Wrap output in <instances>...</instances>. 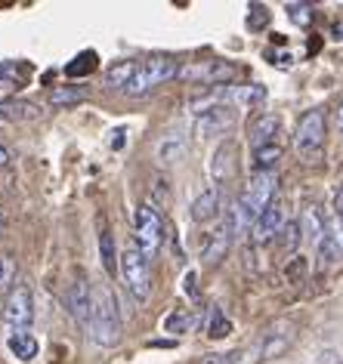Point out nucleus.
<instances>
[{"instance_id": "f8f14e48", "label": "nucleus", "mask_w": 343, "mask_h": 364, "mask_svg": "<svg viewBox=\"0 0 343 364\" xmlns=\"http://www.w3.org/2000/svg\"><path fill=\"white\" fill-rule=\"evenodd\" d=\"M278 130H282V117L273 114V112H266V114H260L254 124L248 127V142H250V149H263V145H273L275 142V136Z\"/></svg>"}, {"instance_id": "473e14b6", "label": "nucleus", "mask_w": 343, "mask_h": 364, "mask_svg": "<svg viewBox=\"0 0 343 364\" xmlns=\"http://www.w3.org/2000/svg\"><path fill=\"white\" fill-rule=\"evenodd\" d=\"M241 352H223V355H207V358L201 361V364H238L241 358H238Z\"/></svg>"}, {"instance_id": "f704fd0d", "label": "nucleus", "mask_w": 343, "mask_h": 364, "mask_svg": "<svg viewBox=\"0 0 343 364\" xmlns=\"http://www.w3.org/2000/svg\"><path fill=\"white\" fill-rule=\"evenodd\" d=\"M334 216H343V186L337 188V195H334Z\"/></svg>"}, {"instance_id": "2f4dec72", "label": "nucleus", "mask_w": 343, "mask_h": 364, "mask_svg": "<svg viewBox=\"0 0 343 364\" xmlns=\"http://www.w3.org/2000/svg\"><path fill=\"white\" fill-rule=\"evenodd\" d=\"M328 238L343 250V216H334V220L328 223Z\"/></svg>"}, {"instance_id": "ea45409f", "label": "nucleus", "mask_w": 343, "mask_h": 364, "mask_svg": "<svg viewBox=\"0 0 343 364\" xmlns=\"http://www.w3.org/2000/svg\"><path fill=\"white\" fill-rule=\"evenodd\" d=\"M6 278V266H4V259H0V281Z\"/></svg>"}, {"instance_id": "7c9ffc66", "label": "nucleus", "mask_w": 343, "mask_h": 364, "mask_svg": "<svg viewBox=\"0 0 343 364\" xmlns=\"http://www.w3.org/2000/svg\"><path fill=\"white\" fill-rule=\"evenodd\" d=\"M248 25H250V31H260V28H266V25H269V10H266L263 4H254V6H250Z\"/></svg>"}, {"instance_id": "9b49d317", "label": "nucleus", "mask_w": 343, "mask_h": 364, "mask_svg": "<svg viewBox=\"0 0 343 364\" xmlns=\"http://www.w3.org/2000/svg\"><path fill=\"white\" fill-rule=\"evenodd\" d=\"M232 235H236V232H232V223L229 220H223L211 235H207V244H204V250H201L204 266H216V262H223V257L232 247Z\"/></svg>"}, {"instance_id": "a878e982", "label": "nucleus", "mask_w": 343, "mask_h": 364, "mask_svg": "<svg viewBox=\"0 0 343 364\" xmlns=\"http://www.w3.org/2000/svg\"><path fill=\"white\" fill-rule=\"evenodd\" d=\"M93 68H96V53L87 50V53H80V56H75V62H68L65 75L68 77H87Z\"/></svg>"}, {"instance_id": "412c9836", "label": "nucleus", "mask_w": 343, "mask_h": 364, "mask_svg": "<svg viewBox=\"0 0 343 364\" xmlns=\"http://www.w3.org/2000/svg\"><path fill=\"white\" fill-rule=\"evenodd\" d=\"M300 229H303V238L319 244L324 238V232H328V223H324V216L319 213V207H306L303 220H300Z\"/></svg>"}, {"instance_id": "4468645a", "label": "nucleus", "mask_w": 343, "mask_h": 364, "mask_svg": "<svg viewBox=\"0 0 343 364\" xmlns=\"http://www.w3.org/2000/svg\"><path fill=\"white\" fill-rule=\"evenodd\" d=\"M232 124H236V108H232V105H220V108H213V112H207V114L198 117V121H195V133L198 136L226 133Z\"/></svg>"}, {"instance_id": "a19ab883", "label": "nucleus", "mask_w": 343, "mask_h": 364, "mask_svg": "<svg viewBox=\"0 0 343 364\" xmlns=\"http://www.w3.org/2000/svg\"><path fill=\"white\" fill-rule=\"evenodd\" d=\"M0 232H4V216H0Z\"/></svg>"}, {"instance_id": "f257e3e1", "label": "nucleus", "mask_w": 343, "mask_h": 364, "mask_svg": "<svg viewBox=\"0 0 343 364\" xmlns=\"http://www.w3.org/2000/svg\"><path fill=\"white\" fill-rule=\"evenodd\" d=\"M96 346L112 349L121 343V312H118V299L108 287H96L93 294V327H90Z\"/></svg>"}, {"instance_id": "2eb2a0df", "label": "nucleus", "mask_w": 343, "mask_h": 364, "mask_svg": "<svg viewBox=\"0 0 343 364\" xmlns=\"http://www.w3.org/2000/svg\"><path fill=\"white\" fill-rule=\"evenodd\" d=\"M223 96H226V105H232V108H254L266 99V87H260V84H229L223 90Z\"/></svg>"}, {"instance_id": "4c0bfd02", "label": "nucleus", "mask_w": 343, "mask_h": 364, "mask_svg": "<svg viewBox=\"0 0 343 364\" xmlns=\"http://www.w3.org/2000/svg\"><path fill=\"white\" fill-rule=\"evenodd\" d=\"M10 149H6V145H0V167H6V164H10Z\"/></svg>"}, {"instance_id": "e433bc0d", "label": "nucleus", "mask_w": 343, "mask_h": 364, "mask_svg": "<svg viewBox=\"0 0 343 364\" xmlns=\"http://www.w3.org/2000/svg\"><path fill=\"white\" fill-rule=\"evenodd\" d=\"M334 127H337V133L343 136V102L337 105V112H334Z\"/></svg>"}, {"instance_id": "9d476101", "label": "nucleus", "mask_w": 343, "mask_h": 364, "mask_svg": "<svg viewBox=\"0 0 343 364\" xmlns=\"http://www.w3.org/2000/svg\"><path fill=\"white\" fill-rule=\"evenodd\" d=\"M236 173H238V145L232 139H226V142H220V149H216L211 158V176L223 186V182L236 179Z\"/></svg>"}, {"instance_id": "bb28decb", "label": "nucleus", "mask_w": 343, "mask_h": 364, "mask_svg": "<svg viewBox=\"0 0 343 364\" xmlns=\"http://www.w3.org/2000/svg\"><path fill=\"white\" fill-rule=\"evenodd\" d=\"M232 333V321L226 318L220 309H211V321H207V336L211 340H223V336Z\"/></svg>"}, {"instance_id": "0eeeda50", "label": "nucleus", "mask_w": 343, "mask_h": 364, "mask_svg": "<svg viewBox=\"0 0 343 364\" xmlns=\"http://www.w3.org/2000/svg\"><path fill=\"white\" fill-rule=\"evenodd\" d=\"M236 77V65L223 59H204V62H192V65H179V80H189V84H226V80Z\"/></svg>"}, {"instance_id": "58836bf2", "label": "nucleus", "mask_w": 343, "mask_h": 364, "mask_svg": "<svg viewBox=\"0 0 343 364\" xmlns=\"http://www.w3.org/2000/svg\"><path fill=\"white\" fill-rule=\"evenodd\" d=\"M334 38L343 41V25H334Z\"/></svg>"}, {"instance_id": "39448f33", "label": "nucleus", "mask_w": 343, "mask_h": 364, "mask_svg": "<svg viewBox=\"0 0 343 364\" xmlns=\"http://www.w3.org/2000/svg\"><path fill=\"white\" fill-rule=\"evenodd\" d=\"M133 235H137L139 250L146 257H155L161 250V244H164V220L152 204H139L133 210Z\"/></svg>"}, {"instance_id": "c756f323", "label": "nucleus", "mask_w": 343, "mask_h": 364, "mask_svg": "<svg viewBox=\"0 0 343 364\" xmlns=\"http://www.w3.org/2000/svg\"><path fill=\"white\" fill-rule=\"evenodd\" d=\"M22 77H25L22 65H16V62H0V84H4V87H10V84L19 87Z\"/></svg>"}, {"instance_id": "a211bd4d", "label": "nucleus", "mask_w": 343, "mask_h": 364, "mask_svg": "<svg viewBox=\"0 0 343 364\" xmlns=\"http://www.w3.org/2000/svg\"><path fill=\"white\" fill-rule=\"evenodd\" d=\"M186 145H189V139H186L183 130H167L164 136H161V142H158V161L161 164L179 161L186 154Z\"/></svg>"}, {"instance_id": "423d86ee", "label": "nucleus", "mask_w": 343, "mask_h": 364, "mask_svg": "<svg viewBox=\"0 0 343 364\" xmlns=\"http://www.w3.org/2000/svg\"><path fill=\"white\" fill-rule=\"evenodd\" d=\"M4 321L13 327V333L25 331L34 321V294L28 284H16L4 299Z\"/></svg>"}, {"instance_id": "4be33fe9", "label": "nucleus", "mask_w": 343, "mask_h": 364, "mask_svg": "<svg viewBox=\"0 0 343 364\" xmlns=\"http://www.w3.org/2000/svg\"><path fill=\"white\" fill-rule=\"evenodd\" d=\"M282 145L273 142V145H263V149H257L254 151V170L257 173H275L278 167V161H282Z\"/></svg>"}, {"instance_id": "dca6fc26", "label": "nucleus", "mask_w": 343, "mask_h": 364, "mask_svg": "<svg viewBox=\"0 0 343 364\" xmlns=\"http://www.w3.org/2000/svg\"><path fill=\"white\" fill-rule=\"evenodd\" d=\"M189 216H192L195 223L216 220V216H220V188H204L192 201V207H189Z\"/></svg>"}, {"instance_id": "ddd939ff", "label": "nucleus", "mask_w": 343, "mask_h": 364, "mask_svg": "<svg viewBox=\"0 0 343 364\" xmlns=\"http://www.w3.org/2000/svg\"><path fill=\"white\" fill-rule=\"evenodd\" d=\"M294 343V327L282 321L275 327H269V333L263 336V343H260V358L269 361V358H278V355L287 352V346Z\"/></svg>"}, {"instance_id": "1a4fd4ad", "label": "nucleus", "mask_w": 343, "mask_h": 364, "mask_svg": "<svg viewBox=\"0 0 343 364\" xmlns=\"http://www.w3.org/2000/svg\"><path fill=\"white\" fill-rule=\"evenodd\" d=\"M285 229V207L282 201H273L263 210V216L254 223V229H250V241L254 244H269V241H275L278 235H282Z\"/></svg>"}, {"instance_id": "72a5a7b5", "label": "nucleus", "mask_w": 343, "mask_h": 364, "mask_svg": "<svg viewBox=\"0 0 343 364\" xmlns=\"http://www.w3.org/2000/svg\"><path fill=\"white\" fill-rule=\"evenodd\" d=\"M124 133H127V130H124V127H118V130L112 133V139H108V145H112V149H124Z\"/></svg>"}, {"instance_id": "393cba45", "label": "nucleus", "mask_w": 343, "mask_h": 364, "mask_svg": "<svg viewBox=\"0 0 343 364\" xmlns=\"http://www.w3.org/2000/svg\"><path fill=\"white\" fill-rule=\"evenodd\" d=\"M300 241H303L300 220H287L285 229H282V235H278V244H282V250H285V253H294L297 247H300Z\"/></svg>"}, {"instance_id": "cd10ccee", "label": "nucleus", "mask_w": 343, "mask_h": 364, "mask_svg": "<svg viewBox=\"0 0 343 364\" xmlns=\"http://www.w3.org/2000/svg\"><path fill=\"white\" fill-rule=\"evenodd\" d=\"M192 324H195V318H192V312H186V309H179V312L164 318V331H170V333H186V331H192Z\"/></svg>"}, {"instance_id": "f03ea898", "label": "nucleus", "mask_w": 343, "mask_h": 364, "mask_svg": "<svg viewBox=\"0 0 343 364\" xmlns=\"http://www.w3.org/2000/svg\"><path fill=\"white\" fill-rule=\"evenodd\" d=\"M174 77H179V65L174 56H149L139 62V71H137V77H133V84L127 87V96H133V99L146 96L155 87L167 84V80H174Z\"/></svg>"}, {"instance_id": "6e6552de", "label": "nucleus", "mask_w": 343, "mask_h": 364, "mask_svg": "<svg viewBox=\"0 0 343 364\" xmlns=\"http://www.w3.org/2000/svg\"><path fill=\"white\" fill-rule=\"evenodd\" d=\"M65 309L71 312V318L90 333L93 327V294H90L87 281H71L65 290Z\"/></svg>"}, {"instance_id": "7ed1b4c3", "label": "nucleus", "mask_w": 343, "mask_h": 364, "mask_svg": "<svg viewBox=\"0 0 343 364\" xmlns=\"http://www.w3.org/2000/svg\"><path fill=\"white\" fill-rule=\"evenodd\" d=\"M121 275L137 303H146L152 296V266H149V257L139 247H130L121 253Z\"/></svg>"}, {"instance_id": "c9c22d12", "label": "nucleus", "mask_w": 343, "mask_h": 364, "mask_svg": "<svg viewBox=\"0 0 343 364\" xmlns=\"http://www.w3.org/2000/svg\"><path fill=\"white\" fill-rule=\"evenodd\" d=\"M183 290H186V294H192V296H195V272H189V275L183 278Z\"/></svg>"}, {"instance_id": "b1692460", "label": "nucleus", "mask_w": 343, "mask_h": 364, "mask_svg": "<svg viewBox=\"0 0 343 364\" xmlns=\"http://www.w3.org/2000/svg\"><path fill=\"white\" fill-rule=\"evenodd\" d=\"M99 259H102L108 275H115V269L121 266V257H118V247H115L112 232H99Z\"/></svg>"}, {"instance_id": "aec40b11", "label": "nucleus", "mask_w": 343, "mask_h": 364, "mask_svg": "<svg viewBox=\"0 0 343 364\" xmlns=\"http://www.w3.org/2000/svg\"><path fill=\"white\" fill-rule=\"evenodd\" d=\"M6 349L16 361H34V355H38V340H34L31 333H10V340H6Z\"/></svg>"}, {"instance_id": "20e7f679", "label": "nucleus", "mask_w": 343, "mask_h": 364, "mask_svg": "<svg viewBox=\"0 0 343 364\" xmlns=\"http://www.w3.org/2000/svg\"><path fill=\"white\" fill-rule=\"evenodd\" d=\"M294 145L303 161H315L324 149V112L322 108H310L300 114L294 130Z\"/></svg>"}, {"instance_id": "6ab92c4d", "label": "nucleus", "mask_w": 343, "mask_h": 364, "mask_svg": "<svg viewBox=\"0 0 343 364\" xmlns=\"http://www.w3.org/2000/svg\"><path fill=\"white\" fill-rule=\"evenodd\" d=\"M137 71H139V62L137 59H121V62H115V65L105 71V84L112 87V90H124V93H127V87L133 84Z\"/></svg>"}, {"instance_id": "5701e85b", "label": "nucleus", "mask_w": 343, "mask_h": 364, "mask_svg": "<svg viewBox=\"0 0 343 364\" xmlns=\"http://www.w3.org/2000/svg\"><path fill=\"white\" fill-rule=\"evenodd\" d=\"M90 96V90L87 87H56V90H50V96H47V102L50 105H78V102H84V99Z\"/></svg>"}, {"instance_id": "f3484780", "label": "nucleus", "mask_w": 343, "mask_h": 364, "mask_svg": "<svg viewBox=\"0 0 343 364\" xmlns=\"http://www.w3.org/2000/svg\"><path fill=\"white\" fill-rule=\"evenodd\" d=\"M41 114H43V108H38L34 102H25V99H10V102H0V121L22 124V121H38Z\"/></svg>"}, {"instance_id": "c85d7f7f", "label": "nucleus", "mask_w": 343, "mask_h": 364, "mask_svg": "<svg viewBox=\"0 0 343 364\" xmlns=\"http://www.w3.org/2000/svg\"><path fill=\"white\" fill-rule=\"evenodd\" d=\"M285 13H287V19H291L294 25H300V28L312 25V19H315V10H312L310 4H287Z\"/></svg>"}]
</instances>
